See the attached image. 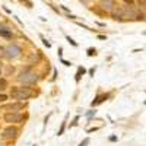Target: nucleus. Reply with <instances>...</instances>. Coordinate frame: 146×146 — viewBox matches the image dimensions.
Wrapping results in <instances>:
<instances>
[{
  "mask_svg": "<svg viewBox=\"0 0 146 146\" xmlns=\"http://www.w3.org/2000/svg\"><path fill=\"white\" fill-rule=\"evenodd\" d=\"M124 3L129 5V6H133V5H135V0H124Z\"/></svg>",
  "mask_w": 146,
  "mask_h": 146,
  "instance_id": "nucleus-18",
  "label": "nucleus"
},
{
  "mask_svg": "<svg viewBox=\"0 0 146 146\" xmlns=\"http://www.w3.org/2000/svg\"><path fill=\"white\" fill-rule=\"evenodd\" d=\"M92 115H95V111H89V113H88V117H89V118H91Z\"/></svg>",
  "mask_w": 146,
  "mask_h": 146,
  "instance_id": "nucleus-21",
  "label": "nucleus"
},
{
  "mask_svg": "<svg viewBox=\"0 0 146 146\" xmlns=\"http://www.w3.org/2000/svg\"><path fill=\"white\" fill-rule=\"evenodd\" d=\"M89 142H91V140L86 137V139H83V140L80 142V145H79V146H88V145H89Z\"/></svg>",
  "mask_w": 146,
  "mask_h": 146,
  "instance_id": "nucleus-11",
  "label": "nucleus"
},
{
  "mask_svg": "<svg viewBox=\"0 0 146 146\" xmlns=\"http://www.w3.org/2000/svg\"><path fill=\"white\" fill-rule=\"evenodd\" d=\"M107 98H108V95H100V96H96V100L92 102V105H100V104H102Z\"/></svg>",
  "mask_w": 146,
  "mask_h": 146,
  "instance_id": "nucleus-9",
  "label": "nucleus"
},
{
  "mask_svg": "<svg viewBox=\"0 0 146 146\" xmlns=\"http://www.w3.org/2000/svg\"><path fill=\"white\" fill-rule=\"evenodd\" d=\"M0 146H3V145H0Z\"/></svg>",
  "mask_w": 146,
  "mask_h": 146,
  "instance_id": "nucleus-24",
  "label": "nucleus"
},
{
  "mask_svg": "<svg viewBox=\"0 0 146 146\" xmlns=\"http://www.w3.org/2000/svg\"><path fill=\"white\" fill-rule=\"evenodd\" d=\"M0 75H2V70H0Z\"/></svg>",
  "mask_w": 146,
  "mask_h": 146,
  "instance_id": "nucleus-23",
  "label": "nucleus"
},
{
  "mask_svg": "<svg viewBox=\"0 0 146 146\" xmlns=\"http://www.w3.org/2000/svg\"><path fill=\"white\" fill-rule=\"evenodd\" d=\"M7 85V82L5 79H0V89H5V86Z\"/></svg>",
  "mask_w": 146,
  "mask_h": 146,
  "instance_id": "nucleus-12",
  "label": "nucleus"
},
{
  "mask_svg": "<svg viewBox=\"0 0 146 146\" xmlns=\"http://www.w3.org/2000/svg\"><path fill=\"white\" fill-rule=\"evenodd\" d=\"M96 54V51L94 50V48H89V50H88V56H95Z\"/></svg>",
  "mask_w": 146,
  "mask_h": 146,
  "instance_id": "nucleus-16",
  "label": "nucleus"
},
{
  "mask_svg": "<svg viewBox=\"0 0 146 146\" xmlns=\"http://www.w3.org/2000/svg\"><path fill=\"white\" fill-rule=\"evenodd\" d=\"M85 72H86V70H85L83 67H79V70H78V75H76V82H79V79H80V76L83 75V73Z\"/></svg>",
  "mask_w": 146,
  "mask_h": 146,
  "instance_id": "nucleus-10",
  "label": "nucleus"
},
{
  "mask_svg": "<svg viewBox=\"0 0 146 146\" xmlns=\"http://www.w3.org/2000/svg\"><path fill=\"white\" fill-rule=\"evenodd\" d=\"M3 120L6 123H12V124H16V123H22L25 120V115H22L21 113H13V111H9L3 115Z\"/></svg>",
  "mask_w": 146,
  "mask_h": 146,
  "instance_id": "nucleus-3",
  "label": "nucleus"
},
{
  "mask_svg": "<svg viewBox=\"0 0 146 146\" xmlns=\"http://www.w3.org/2000/svg\"><path fill=\"white\" fill-rule=\"evenodd\" d=\"M137 2L140 3V6H145V0H137Z\"/></svg>",
  "mask_w": 146,
  "mask_h": 146,
  "instance_id": "nucleus-22",
  "label": "nucleus"
},
{
  "mask_svg": "<svg viewBox=\"0 0 146 146\" xmlns=\"http://www.w3.org/2000/svg\"><path fill=\"white\" fill-rule=\"evenodd\" d=\"M41 38H42V42H44V45H47V48H50V47H51V44L48 42V41H47V40L44 38V36H41Z\"/></svg>",
  "mask_w": 146,
  "mask_h": 146,
  "instance_id": "nucleus-15",
  "label": "nucleus"
},
{
  "mask_svg": "<svg viewBox=\"0 0 146 146\" xmlns=\"http://www.w3.org/2000/svg\"><path fill=\"white\" fill-rule=\"evenodd\" d=\"M67 41L72 44V45H75V47H78V44H76V41H73L72 38H70V36H67Z\"/></svg>",
  "mask_w": 146,
  "mask_h": 146,
  "instance_id": "nucleus-19",
  "label": "nucleus"
},
{
  "mask_svg": "<svg viewBox=\"0 0 146 146\" xmlns=\"http://www.w3.org/2000/svg\"><path fill=\"white\" fill-rule=\"evenodd\" d=\"M100 6L105 12H111L117 6V2L115 0H100Z\"/></svg>",
  "mask_w": 146,
  "mask_h": 146,
  "instance_id": "nucleus-6",
  "label": "nucleus"
},
{
  "mask_svg": "<svg viewBox=\"0 0 146 146\" xmlns=\"http://www.w3.org/2000/svg\"><path fill=\"white\" fill-rule=\"evenodd\" d=\"M0 36L9 40L13 36V31H12V28H9L7 25H5V23H0Z\"/></svg>",
  "mask_w": 146,
  "mask_h": 146,
  "instance_id": "nucleus-8",
  "label": "nucleus"
},
{
  "mask_svg": "<svg viewBox=\"0 0 146 146\" xmlns=\"http://www.w3.org/2000/svg\"><path fill=\"white\" fill-rule=\"evenodd\" d=\"M2 57H5V47L0 45V58H2Z\"/></svg>",
  "mask_w": 146,
  "mask_h": 146,
  "instance_id": "nucleus-17",
  "label": "nucleus"
},
{
  "mask_svg": "<svg viewBox=\"0 0 146 146\" xmlns=\"http://www.w3.org/2000/svg\"><path fill=\"white\" fill-rule=\"evenodd\" d=\"M62 63H63L64 66H70V62H67V60H64V58H62Z\"/></svg>",
  "mask_w": 146,
  "mask_h": 146,
  "instance_id": "nucleus-20",
  "label": "nucleus"
},
{
  "mask_svg": "<svg viewBox=\"0 0 146 146\" xmlns=\"http://www.w3.org/2000/svg\"><path fill=\"white\" fill-rule=\"evenodd\" d=\"M19 136V129L16 126H7L3 131H2V139L5 140H12V139H16Z\"/></svg>",
  "mask_w": 146,
  "mask_h": 146,
  "instance_id": "nucleus-5",
  "label": "nucleus"
},
{
  "mask_svg": "<svg viewBox=\"0 0 146 146\" xmlns=\"http://www.w3.org/2000/svg\"><path fill=\"white\" fill-rule=\"evenodd\" d=\"M64 129H66V123H63V124H62V129L58 130V136H60V135H63V131H64Z\"/></svg>",
  "mask_w": 146,
  "mask_h": 146,
  "instance_id": "nucleus-14",
  "label": "nucleus"
},
{
  "mask_svg": "<svg viewBox=\"0 0 146 146\" xmlns=\"http://www.w3.org/2000/svg\"><path fill=\"white\" fill-rule=\"evenodd\" d=\"M7 100V95H5V94H0V102H5Z\"/></svg>",
  "mask_w": 146,
  "mask_h": 146,
  "instance_id": "nucleus-13",
  "label": "nucleus"
},
{
  "mask_svg": "<svg viewBox=\"0 0 146 146\" xmlns=\"http://www.w3.org/2000/svg\"><path fill=\"white\" fill-rule=\"evenodd\" d=\"M34 96V92L31 91V88H23V86H13L10 91V98L18 100V101H27Z\"/></svg>",
  "mask_w": 146,
  "mask_h": 146,
  "instance_id": "nucleus-1",
  "label": "nucleus"
},
{
  "mask_svg": "<svg viewBox=\"0 0 146 146\" xmlns=\"http://www.w3.org/2000/svg\"><path fill=\"white\" fill-rule=\"evenodd\" d=\"M34 146H35V145H34Z\"/></svg>",
  "mask_w": 146,
  "mask_h": 146,
  "instance_id": "nucleus-25",
  "label": "nucleus"
},
{
  "mask_svg": "<svg viewBox=\"0 0 146 146\" xmlns=\"http://www.w3.org/2000/svg\"><path fill=\"white\" fill-rule=\"evenodd\" d=\"M27 107L25 102L22 101H18V102H13V104H9V105H5V110H9V111H13V113H18V111H22L23 108Z\"/></svg>",
  "mask_w": 146,
  "mask_h": 146,
  "instance_id": "nucleus-7",
  "label": "nucleus"
},
{
  "mask_svg": "<svg viewBox=\"0 0 146 146\" xmlns=\"http://www.w3.org/2000/svg\"><path fill=\"white\" fill-rule=\"evenodd\" d=\"M21 54H22V48L16 44H10L9 47L5 48V56L7 58H18L21 57Z\"/></svg>",
  "mask_w": 146,
  "mask_h": 146,
  "instance_id": "nucleus-4",
  "label": "nucleus"
},
{
  "mask_svg": "<svg viewBox=\"0 0 146 146\" xmlns=\"http://www.w3.org/2000/svg\"><path fill=\"white\" fill-rule=\"evenodd\" d=\"M18 80L22 82L23 85H34V83L38 82V75H36V73L32 70L31 66H28V67H25L19 73Z\"/></svg>",
  "mask_w": 146,
  "mask_h": 146,
  "instance_id": "nucleus-2",
  "label": "nucleus"
}]
</instances>
